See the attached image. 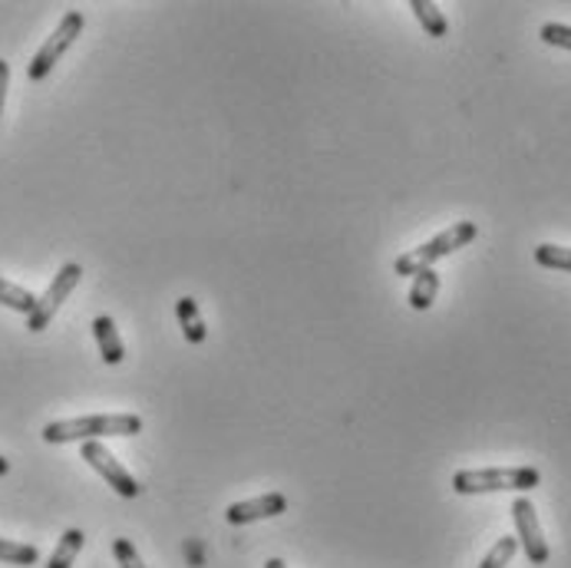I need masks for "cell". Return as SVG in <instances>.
<instances>
[{"mask_svg": "<svg viewBox=\"0 0 571 568\" xmlns=\"http://www.w3.org/2000/svg\"><path fill=\"white\" fill-rule=\"evenodd\" d=\"M7 86H10V66H7V60H0V112H3V99H7Z\"/></svg>", "mask_w": 571, "mask_h": 568, "instance_id": "obj_20", "label": "cell"}, {"mask_svg": "<svg viewBox=\"0 0 571 568\" xmlns=\"http://www.w3.org/2000/svg\"><path fill=\"white\" fill-rule=\"evenodd\" d=\"M437 294H440V275H437L433 268H427V271H420V275L413 278L410 308H413V311H430L433 301H437Z\"/></svg>", "mask_w": 571, "mask_h": 568, "instance_id": "obj_11", "label": "cell"}, {"mask_svg": "<svg viewBox=\"0 0 571 568\" xmlns=\"http://www.w3.org/2000/svg\"><path fill=\"white\" fill-rule=\"evenodd\" d=\"M175 314H179V324H182L185 341H188V344H202L208 331H205V321H202V314H198L195 298H182V301L175 304Z\"/></svg>", "mask_w": 571, "mask_h": 568, "instance_id": "obj_12", "label": "cell"}, {"mask_svg": "<svg viewBox=\"0 0 571 568\" xmlns=\"http://www.w3.org/2000/svg\"><path fill=\"white\" fill-rule=\"evenodd\" d=\"M542 40H546L549 46L571 50V26L569 23H546V26H542Z\"/></svg>", "mask_w": 571, "mask_h": 568, "instance_id": "obj_19", "label": "cell"}, {"mask_svg": "<svg viewBox=\"0 0 571 568\" xmlns=\"http://www.w3.org/2000/svg\"><path fill=\"white\" fill-rule=\"evenodd\" d=\"M410 10H413V17L420 20V26L430 33V36H446L450 33V20H446V13L433 3V0H410Z\"/></svg>", "mask_w": 571, "mask_h": 568, "instance_id": "obj_10", "label": "cell"}, {"mask_svg": "<svg viewBox=\"0 0 571 568\" xmlns=\"http://www.w3.org/2000/svg\"><path fill=\"white\" fill-rule=\"evenodd\" d=\"M513 519H516L519 546H522L526 559H529L532 566H546L552 553H549V543H546V533H542V526H539V513H536L532 500L519 496V500L513 503Z\"/></svg>", "mask_w": 571, "mask_h": 568, "instance_id": "obj_6", "label": "cell"}, {"mask_svg": "<svg viewBox=\"0 0 571 568\" xmlns=\"http://www.w3.org/2000/svg\"><path fill=\"white\" fill-rule=\"evenodd\" d=\"M7 473H10V463H7V460L0 457V476H7Z\"/></svg>", "mask_w": 571, "mask_h": 568, "instance_id": "obj_22", "label": "cell"}, {"mask_svg": "<svg viewBox=\"0 0 571 568\" xmlns=\"http://www.w3.org/2000/svg\"><path fill=\"white\" fill-rule=\"evenodd\" d=\"M79 278H83V268L76 265V261H66L60 271H56V278L50 281V288L43 291V298H36V308H33V314L26 318V328L33 331V334H40L50 321H53V314L63 308V301L73 294V288L79 285Z\"/></svg>", "mask_w": 571, "mask_h": 568, "instance_id": "obj_5", "label": "cell"}, {"mask_svg": "<svg viewBox=\"0 0 571 568\" xmlns=\"http://www.w3.org/2000/svg\"><path fill=\"white\" fill-rule=\"evenodd\" d=\"M536 261H539L542 268L571 271V248H562V245H539V248H536Z\"/></svg>", "mask_w": 571, "mask_h": 568, "instance_id": "obj_17", "label": "cell"}, {"mask_svg": "<svg viewBox=\"0 0 571 568\" xmlns=\"http://www.w3.org/2000/svg\"><path fill=\"white\" fill-rule=\"evenodd\" d=\"M112 556H116L119 568H146L142 559H139V553H136V546L129 539H112Z\"/></svg>", "mask_w": 571, "mask_h": 568, "instance_id": "obj_18", "label": "cell"}, {"mask_svg": "<svg viewBox=\"0 0 571 568\" xmlns=\"http://www.w3.org/2000/svg\"><path fill=\"white\" fill-rule=\"evenodd\" d=\"M265 568H288V566H284L281 559H268V562H265Z\"/></svg>", "mask_w": 571, "mask_h": 568, "instance_id": "obj_21", "label": "cell"}, {"mask_svg": "<svg viewBox=\"0 0 571 568\" xmlns=\"http://www.w3.org/2000/svg\"><path fill=\"white\" fill-rule=\"evenodd\" d=\"M476 235H480L476 222H456V225H450L446 232H440L437 238H430L427 245H420V248H413V251L400 255V258L394 261V271H397V275H403V278H417L420 271L433 268L440 258H446V255H453V251L466 248Z\"/></svg>", "mask_w": 571, "mask_h": 568, "instance_id": "obj_3", "label": "cell"}, {"mask_svg": "<svg viewBox=\"0 0 571 568\" xmlns=\"http://www.w3.org/2000/svg\"><path fill=\"white\" fill-rule=\"evenodd\" d=\"M542 483L536 467H496V470H460L453 476V490L460 496L480 493H532Z\"/></svg>", "mask_w": 571, "mask_h": 568, "instance_id": "obj_2", "label": "cell"}, {"mask_svg": "<svg viewBox=\"0 0 571 568\" xmlns=\"http://www.w3.org/2000/svg\"><path fill=\"white\" fill-rule=\"evenodd\" d=\"M0 562H7V566H36L40 562V549L26 546V543L0 539Z\"/></svg>", "mask_w": 571, "mask_h": 568, "instance_id": "obj_15", "label": "cell"}, {"mask_svg": "<svg viewBox=\"0 0 571 568\" xmlns=\"http://www.w3.org/2000/svg\"><path fill=\"white\" fill-rule=\"evenodd\" d=\"M142 433V417L136 414H96V417H76V420H56L43 427V443H89L106 437H136Z\"/></svg>", "mask_w": 571, "mask_h": 568, "instance_id": "obj_1", "label": "cell"}, {"mask_svg": "<svg viewBox=\"0 0 571 568\" xmlns=\"http://www.w3.org/2000/svg\"><path fill=\"white\" fill-rule=\"evenodd\" d=\"M83 460L112 486V493H119L122 500H136L139 496V483L129 476V470L99 443V440H89V443H83Z\"/></svg>", "mask_w": 571, "mask_h": 568, "instance_id": "obj_7", "label": "cell"}, {"mask_svg": "<svg viewBox=\"0 0 571 568\" xmlns=\"http://www.w3.org/2000/svg\"><path fill=\"white\" fill-rule=\"evenodd\" d=\"M516 553H519V539L503 536V539L486 553V559H483L476 568H506L513 559H516Z\"/></svg>", "mask_w": 571, "mask_h": 568, "instance_id": "obj_16", "label": "cell"}, {"mask_svg": "<svg viewBox=\"0 0 571 568\" xmlns=\"http://www.w3.org/2000/svg\"><path fill=\"white\" fill-rule=\"evenodd\" d=\"M93 337H96L99 354H103V361H106V364H122L126 347H122V337H119V331H116L112 318L99 314V318L93 321Z\"/></svg>", "mask_w": 571, "mask_h": 568, "instance_id": "obj_9", "label": "cell"}, {"mask_svg": "<svg viewBox=\"0 0 571 568\" xmlns=\"http://www.w3.org/2000/svg\"><path fill=\"white\" fill-rule=\"evenodd\" d=\"M0 304L3 308H10V311H17V314H33V308H36V298L26 291V288H20V285H10V281H3L0 278Z\"/></svg>", "mask_w": 571, "mask_h": 568, "instance_id": "obj_14", "label": "cell"}, {"mask_svg": "<svg viewBox=\"0 0 571 568\" xmlns=\"http://www.w3.org/2000/svg\"><path fill=\"white\" fill-rule=\"evenodd\" d=\"M83 13L79 10H66L63 13V20H60V26L43 40V46L33 53V60H30V66H26V76L33 79V83H40V79H46L50 76V69L60 63V56L73 46V40L83 33Z\"/></svg>", "mask_w": 571, "mask_h": 568, "instance_id": "obj_4", "label": "cell"}, {"mask_svg": "<svg viewBox=\"0 0 571 568\" xmlns=\"http://www.w3.org/2000/svg\"><path fill=\"white\" fill-rule=\"evenodd\" d=\"M83 543H86V536H83L79 529H66V533L60 536V546H56V553L50 556L46 568L73 566V562H76V556H79V549H83Z\"/></svg>", "mask_w": 571, "mask_h": 568, "instance_id": "obj_13", "label": "cell"}, {"mask_svg": "<svg viewBox=\"0 0 571 568\" xmlns=\"http://www.w3.org/2000/svg\"><path fill=\"white\" fill-rule=\"evenodd\" d=\"M288 510V500L281 493H265L258 500H248V503H235L228 506L225 519L228 526H248V523H261V519H274Z\"/></svg>", "mask_w": 571, "mask_h": 568, "instance_id": "obj_8", "label": "cell"}]
</instances>
